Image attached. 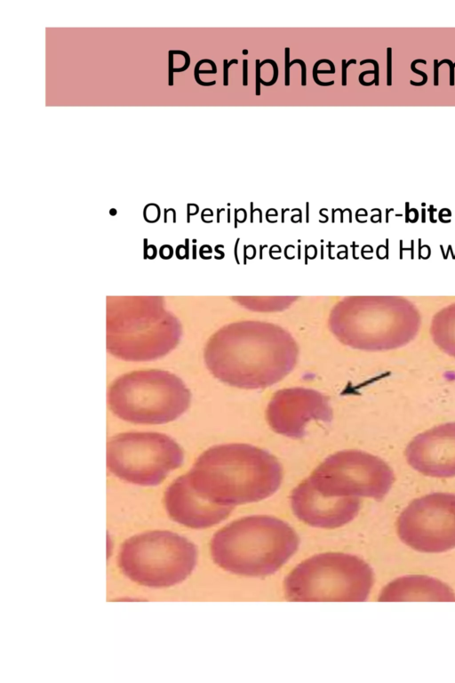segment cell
<instances>
[{
    "label": "cell",
    "instance_id": "6da1fadb",
    "mask_svg": "<svg viewBox=\"0 0 455 683\" xmlns=\"http://www.w3.org/2000/svg\"><path fill=\"white\" fill-rule=\"evenodd\" d=\"M291 339L277 329L240 326L219 333L209 343L205 362L212 375L239 389H265L283 380L296 364Z\"/></svg>",
    "mask_w": 455,
    "mask_h": 683
},
{
    "label": "cell",
    "instance_id": "7a4b0ae2",
    "mask_svg": "<svg viewBox=\"0 0 455 683\" xmlns=\"http://www.w3.org/2000/svg\"><path fill=\"white\" fill-rule=\"evenodd\" d=\"M194 490L219 504L235 506L274 494L281 486L283 470L267 451L243 443L210 447L187 473Z\"/></svg>",
    "mask_w": 455,
    "mask_h": 683
},
{
    "label": "cell",
    "instance_id": "3957f363",
    "mask_svg": "<svg viewBox=\"0 0 455 683\" xmlns=\"http://www.w3.org/2000/svg\"><path fill=\"white\" fill-rule=\"evenodd\" d=\"M299 539L283 520L268 515L236 519L215 533L211 555L220 567L248 577L278 571L297 551Z\"/></svg>",
    "mask_w": 455,
    "mask_h": 683
},
{
    "label": "cell",
    "instance_id": "277c9868",
    "mask_svg": "<svg viewBox=\"0 0 455 683\" xmlns=\"http://www.w3.org/2000/svg\"><path fill=\"white\" fill-rule=\"evenodd\" d=\"M371 567L361 558L342 552L314 555L285 577L291 601H364L373 585Z\"/></svg>",
    "mask_w": 455,
    "mask_h": 683
},
{
    "label": "cell",
    "instance_id": "5b68a950",
    "mask_svg": "<svg viewBox=\"0 0 455 683\" xmlns=\"http://www.w3.org/2000/svg\"><path fill=\"white\" fill-rule=\"evenodd\" d=\"M191 394L183 381L162 370L124 374L110 386L108 402L119 418L140 424H163L181 416Z\"/></svg>",
    "mask_w": 455,
    "mask_h": 683
},
{
    "label": "cell",
    "instance_id": "8992f818",
    "mask_svg": "<svg viewBox=\"0 0 455 683\" xmlns=\"http://www.w3.org/2000/svg\"><path fill=\"white\" fill-rule=\"evenodd\" d=\"M197 550L187 538L170 531H149L127 539L118 564L132 581L148 587H169L193 572Z\"/></svg>",
    "mask_w": 455,
    "mask_h": 683
},
{
    "label": "cell",
    "instance_id": "52a82bcc",
    "mask_svg": "<svg viewBox=\"0 0 455 683\" xmlns=\"http://www.w3.org/2000/svg\"><path fill=\"white\" fill-rule=\"evenodd\" d=\"M184 454L171 437L156 432H127L107 445V466L119 478L139 486H156L181 466Z\"/></svg>",
    "mask_w": 455,
    "mask_h": 683
},
{
    "label": "cell",
    "instance_id": "ba28073f",
    "mask_svg": "<svg viewBox=\"0 0 455 683\" xmlns=\"http://www.w3.org/2000/svg\"><path fill=\"white\" fill-rule=\"evenodd\" d=\"M325 496L383 499L395 474L382 459L360 450H343L323 460L308 477Z\"/></svg>",
    "mask_w": 455,
    "mask_h": 683
},
{
    "label": "cell",
    "instance_id": "9c48e42d",
    "mask_svg": "<svg viewBox=\"0 0 455 683\" xmlns=\"http://www.w3.org/2000/svg\"><path fill=\"white\" fill-rule=\"evenodd\" d=\"M397 534L410 548L441 553L455 548V494L432 493L411 502L397 518Z\"/></svg>",
    "mask_w": 455,
    "mask_h": 683
},
{
    "label": "cell",
    "instance_id": "30bf717a",
    "mask_svg": "<svg viewBox=\"0 0 455 683\" xmlns=\"http://www.w3.org/2000/svg\"><path fill=\"white\" fill-rule=\"evenodd\" d=\"M332 409L329 398L321 392L307 388H289L276 391L268 402L266 417L275 433L301 438L311 421L330 422Z\"/></svg>",
    "mask_w": 455,
    "mask_h": 683
},
{
    "label": "cell",
    "instance_id": "8fae6325",
    "mask_svg": "<svg viewBox=\"0 0 455 683\" xmlns=\"http://www.w3.org/2000/svg\"><path fill=\"white\" fill-rule=\"evenodd\" d=\"M294 515L305 524L318 528L332 529L351 522L361 507L358 497H331L318 492L309 478L300 482L291 494Z\"/></svg>",
    "mask_w": 455,
    "mask_h": 683
},
{
    "label": "cell",
    "instance_id": "7c38bea8",
    "mask_svg": "<svg viewBox=\"0 0 455 683\" xmlns=\"http://www.w3.org/2000/svg\"><path fill=\"white\" fill-rule=\"evenodd\" d=\"M408 464L432 478L455 477V422L437 425L415 436L405 448Z\"/></svg>",
    "mask_w": 455,
    "mask_h": 683
},
{
    "label": "cell",
    "instance_id": "4fadbf2b",
    "mask_svg": "<svg viewBox=\"0 0 455 683\" xmlns=\"http://www.w3.org/2000/svg\"><path fill=\"white\" fill-rule=\"evenodd\" d=\"M164 503L169 516L190 528L202 529L227 518L235 506L212 502L198 494L187 474L176 478L166 489Z\"/></svg>",
    "mask_w": 455,
    "mask_h": 683
},
{
    "label": "cell",
    "instance_id": "5bb4252c",
    "mask_svg": "<svg viewBox=\"0 0 455 683\" xmlns=\"http://www.w3.org/2000/svg\"><path fill=\"white\" fill-rule=\"evenodd\" d=\"M379 601H455L453 590L443 582L427 575H406L387 583Z\"/></svg>",
    "mask_w": 455,
    "mask_h": 683
},
{
    "label": "cell",
    "instance_id": "9a60e30c",
    "mask_svg": "<svg viewBox=\"0 0 455 683\" xmlns=\"http://www.w3.org/2000/svg\"><path fill=\"white\" fill-rule=\"evenodd\" d=\"M436 343L447 353L455 357V321L437 322L433 330Z\"/></svg>",
    "mask_w": 455,
    "mask_h": 683
},
{
    "label": "cell",
    "instance_id": "2e32d148",
    "mask_svg": "<svg viewBox=\"0 0 455 683\" xmlns=\"http://www.w3.org/2000/svg\"><path fill=\"white\" fill-rule=\"evenodd\" d=\"M335 66L333 62L328 59H322L316 61L313 67V79L315 83L321 86H330L334 84V81L321 82L318 78V74H334Z\"/></svg>",
    "mask_w": 455,
    "mask_h": 683
},
{
    "label": "cell",
    "instance_id": "e0dca14e",
    "mask_svg": "<svg viewBox=\"0 0 455 683\" xmlns=\"http://www.w3.org/2000/svg\"><path fill=\"white\" fill-rule=\"evenodd\" d=\"M417 63H422V64L425 65V64H427V60H425L423 59H417V60H413L411 63V71L416 73V74H418V75H419V76H421L423 77V80L421 82H414V81L411 80L410 84L411 85H414V86H421V85H424L427 83V75L424 71H421V70L417 69L415 68Z\"/></svg>",
    "mask_w": 455,
    "mask_h": 683
},
{
    "label": "cell",
    "instance_id": "ac0fdd59",
    "mask_svg": "<svg viewBox=\"0 0 455 683\" xmlns=\"http://www.w3.org/2000/svg\"><path fill=\"white\" fill-rule=\"evenodd\" d=\"M266 63H269L273 67V77L269 82H265L262 78L260 79V84H262L265 86H271L274 85L278 78L279 71H278V66L276 62L274 60L267 59L260 62L259 66L260 68L265 65Z\"/></svg>",
    "mask_w": 455,
    "mask_h": 683
},
{
    "label": "cell",
    "instance_id": "d6986e66",
    "mask_svg": "<svg viewBox=\"0 0 455 683\" xmlns=\"http://www.w3.org/2000/svg\"><path fill=\"white\" fill-rule=\"evenodd\" d=\"M387 85H392V48H387Z\"/></svg>",
    "mask_w": 455,
    "mask_h": 683
},
{
    "label": "cell",
    "instance_id": "ffe728a7",
    "mask_svg": "<svg viewBox=\"0 0 455 683\" xmlns=\"http://www.w3.org/2000/svg\"><path fill=\"white\" fill-rule=\"evenodd\" d=\"M284 63H285L284 84L286 86H289L290 85V65H289L290 64V48L289 47H285L284 49Z\"/></svg>",
    "mask_w": 455,
    "mask_h": 683
},
{
    "label": "cell",
    "instance_id": "44dd1931",
    "mask_svg": "<svg viewBox=\"0 0 455 683\" xmlns=\"http://www.w3.org/2000/svg\"><path fill=\"white\" fill-rule=\"evenodd\" d=\"M232 64H238V60L236 59H233L230 61H228L227 60H223V85L227 86L228 84V68Z\"/></svg>",
    "mask_w": 455,
    "mask_h": 683
},
{
    "label": "cell",
    "instance_id": "7402d4cb",
    "mask_svg": "<svg viewBox=\"0 0 455 683\" xmlns=\"http://www.w3.org/2000/svg\"><path fill=\"white\" fill-rule=\"evenodd\" d=\"M296 63L299 64L300 67H301V85L305 86L307 84V66H306V63L304 62V60H302L300 59H295V60H293L292 61L290 62V64H289L290 68L293 64H296Z\"/></svg>",
    "mask_w": 455,
    "mask_h": 683
},
{
    "label": "cell",
    "instance_id": "603a6c76",
    "mask_svg": "<svg viewBox=\"0 0 455 683\" xmlns=\"http://www.w3.org/2000/svg\"><path fill=\"white\" fill-rule=\"evenodd\" d=\"M446 63L450 67V85L453 86L455 84V76H454V64L451 60L443 59L436 63V66L439 68L442 64Z\"/></svg>",
    "mask_w": 455,
    "mask_h": 683
},
{
    "label": "cell",
    "instance_id": "cb8c5ba5",
    "mask_svg": "<svg viewBox=\"0 0 455 683\" xmlns=\"http://www.w3.org/2000/svg\"><path fill=\"white\" fill-rule=\"evenodd\" d=\"M342 68H341V84L343 86L347 85V68L350 64H356V60L355 59L349 60L347 62L346 60H342Z\"/></svg>",
    "mask_w": 455,
    "mask_h": 683
},
{
    "label": "cell",
    "instance_id": "d4e9b609",
    "mask_svg": "<svg viewBox=\"0 0 455 683\" xmlns=\"http://www.w3.org/2000/svg\"><path fill=\"white\" fill-rule=\"evenodd\" d=\"M366 63H371L374 66V69L373 70H374L375 73H374V79L373 80L375 82L374 84L376 86H378L379 84V63H378L377 60H375L373 59H366V60H363L360 61V65L361 66L363 65V64H366Z\"/></svg>",
    "mask_w": 455,
    "mask_h": 683
},
{
    "label": "cell",
    "instance_id": "484cf974",
    "mask_svg": "<svg viewBox=\"0 0 455 683\" xmlns=\"http://www.w3.org/2000/svg\"><path fill=\"white\" fill-rule=\"evenodd\" d=\"M255 62H256V64H255V68H256L255 69V77H256L255 91H256V95L259 96L260 95V79H261V77H260V68H261L259 66V64H260L259 60H256Z\"/></svg>",
    "mask_w": 455,
    "mask_h": 683
},
{
    "label": "cell",
    "instance_id": "4316f807",
    "mask_svg": "<svg viewBox=\"0 0 455 683\" xmlns=\"http://www.w3.org/2000/svg\"><path fill=\"white\" fill-rule=\"evenodd\" d=\"M374 73H375V72H374V70H365V71H363L362 73H360V75H359V77H358V81H359V83H360L362 85H363V86H370V85H372V84H375L374 80H372V81H371V82H369V83H366V82H364V80H363V76H364L365 75H368V74H373V75H374Z\"/></svg>",
    "mask_w": 455,
    "mask_h": 683
},
{
    "label": "cell",
    "instance_id": "83f0119b",
    "mask_svg": "<svg viewBox=\"0 0 455 683\" xmlns=\"http://www.w3.org/2000/svg\"><path fill=\"white\" fill-rule=\"evenodd\" d=\"M243 85H248V60H243Z\"/></svg>",
    "mask_w": 455,
    "mask_h": 683
},
{
    "label": "cell",
    "instance_id": "f1b7e54d",
    "mask_svg": "<svg viewBox=\"0 0 455 683\" xmlns=\"http://www.w3.org/2000/svg\"><path fill=\"white\" fill-rule=\"evenodd\" d=\"M243 54H247V53H248V51H247L246 49H244V50H243Z\"/></svg>",
    "mask_w": 455,
    "mask_h": 683
},
{
    "label": "cell",
    "instance_id": "f546056e",
    "mask_svg": "<svg viewBox=\"0 0 455 683\" xmlns=\"http://www.w3.org/2000/svg\"><path fill=\"white\" fill-rule=\"evenodd\" d=\"M453 64H454V67H455V62Z\"/></svg>",
    "mask_w": 455,
    "mask_h": 683
}]
</instances>
